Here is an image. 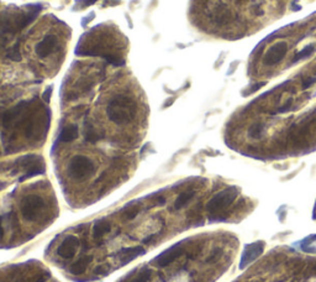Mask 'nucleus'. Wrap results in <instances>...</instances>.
Here are the masks:
<instances>
[{
	"mask_svg": "<svg viewBox=\"0 0 316 282\" xmlns=\"http://www.w3.org/2000/svg\"><path fill=\"white\" fill-rule=\"evenodd\" d=\"M110 223L106 222V220H98L93 227V236H94V239H102L106 234L110 233Z\"/></svg>",
	"mask_w": 316,
	"mask_h": 282,
	"instance_id": "a211bd4d",
	"label": "nucleus"
},
{
	"mask_svg": "<svg viewBox=\"0 0 316 282\" xmlns=\"http://www.w3.org/2000/svg\"><path fill=\"white\" fill-rule=\"evenodd\" d=\"M51 93H52V87H49V88H47L44 92V95H42V97H44V99L46 100L47 103L50 102V98H51Z\"/></svg>",
	"mask_w": 316,
	"mask_h": 282,
	"instance_id": "cd10ccee",
	"label": "nucleus"
},
{
	"mask_svg": "<svg viewBox=\"0 0 316 282\" xmlns=\"http://www.w3.org/2000/svg\"><path fill=\"white\" fill-rule=\"evenodd\" d=\"M264 250V243L263 241H256V243L247 244L245 246V250L242 252V256H241L240 261V268H245L247 265H249L251 262H253L257 257H259L262 255Z\"/></svg>",
	"mask_w": 316,
	"mask_h": 282,
	"instance_id": "1a4fd4ad",
	"label": "nucleus"
},
{
	"mask_svg": "<svg viewBox=\"0 0 316 282\" xmlns=\"http://www.w3.org/2000/svg\"><path fill=\"white\" fill-rule=\"evenodd\" d=\"M3 188H4V185H3V183H0V191H2Z\"/></svg>",
	"mask_w": 316,
	"mask_h": 282,
	"instance_id": "72a5a7b5",
	"label": "nucleus"
},
{
	"mask_svg": "<svg viewBox=\"0 0 316 282\" xmlns=\"http://www.w3.org/2000/svg\"><path fill=\"white\" fill-rule=\"evenodd\" d=\"M238 196V188L236 186L224 188L222 191L212 196L210 201L206 203V212L209 214V222H216L220 214L225 212V209L232 206L235 199Z\"/></svg>",
	"mask_w": 316,
	"mask_h": 282,
	"instance_id": "f03ea898",
	"label": "nucleus"
},
{
	"mask_svg": "<svg viewBox=\"0 0 316 282\" xmlns=\"http://www.w3.org/2000/svg\"><path fill=\"white\" fill-rule=\"evenodd\" d=\"M68 175L74 180H86L95 172V165L92 159L84 155H76L68 164Z\"/></svg>",
	"mask_w": 316,
	"mask_h": 282,
	"instance_id": "20e7f679",
	"label": "nucleus"
},
{
	"mask_svg": "<svg viewBox=\"0 0 316 282\" xmlns=\"http://www.w3.org/2000/svg\"><path fill=\"white\" fill-rule=\"evenodd\" d=\"M104 137V134L97 129L89 120L84 123V139L89 144H97Z\"/></svg>",
	"mask_w": 316,
	"mask_h": 282,
	"instance_id": "4468645a",
	"label": "nucleus"
},
{
	"mask_svg": "<svg viewBox=\"0 0 316 282\" xmlns=\"http://www.w3.org/2000/svg\"><path fill=\"white\" fill-rule=\"evenodd\" d=\"M145 252H146L145 247L141 245L124 247V249H121L120 251L116 254V259H118L123 265H126V264H129V262H131L132 260L137 259V257L141 256V255L145 254Z\"/></svg>",
	"mask_w": 316,
	"mask_h": 282,
	"instance_id": "f8f14e48",
	"label": "nucleus"
},
{
	"mask_svg": "<svg viewBox=\"0 0 316 282\" xmlns=\"http://www.w3.org/2000/svg\"><path fill=\"white\" fill-rule=\"evenodd\" d=\"M315 82H316V77H309V78H306L304 82H302V89L310 88Z\"/></svg>",
	"mask_w": 316,
	"mask_h": 282,
	"instance_id": "a878e982",
	"label": "nucleus"
},
{
	"mask_svg": "<svg viewBox=\"0 0 316 282\" xmlns=\"http://www.w3.org/2000/svg\"><path fill=\"white\" fill-rule=\"evenodd\" d=\"M93 261L92 255H84L83 257H81L79 260H77L74 264L71 265L70 272L73 275H82L83 272H86L90 262Z\"/></svg>",
	"mask_w": 316,
	"mask_h": 282,
	"instance_id": "2eb2a0df",
	"label": "nucleus"
},
{
	"mask_svg": "<svg viewBox=\"0 0 316 282\" xmlns=\"http://www.w3.org/2000/svg\"><path fill=\"white\" fill-rule=\"evenodd\" d=\"M7 57L10 58V60H14V61L20 60L21 56H20V51H19V47L14 46L12 50H9V51H8V53H7Z\"/></svg>",
	"mask_w": 316,
	"mask_h": 282,
	"instance_id": "b1692460",
	"label": "nucleus"
},
{
	"mask_svg": "<svg viewBox=\"0 0 316 282\" xmlns=\"http://www.w3.org/2000/svg\"><path fill=\"white\" fill-rule=\"evenodd\" d=\"M314 51H315V46H314V45H307V46H305L304 49L301 50V51H299L298 53H296L295 56H294L293 63L299 62V61L304 60V58L310 57V56H311L312 53H314Z\"/></svg>",
	"mask_w": 316,
	"mask_h": 282,
	"instance_id": "412c9836",
	"label": "nucleus"
},
{
	"mask_svg": "<svg viewBox=\"0 0 316 282\" xmlns=\"http://www.w3.org/2000/svg\"><path fill=\"white\" fill-rule=\"evenodd\" d=\"M105 272H106V267L104 265H100L95 268V273H98V275H104Z\"/></svg>",
	"mask_w": 316,
	"mask_h": 282,
	"instance_id": "c85d7f7f",
	"label": "nucleus"
},
{
	"mask_svg": "<svg viewBox=\"0 0 316 282\" xmlns=\"http://www.w3.org/2000/svg\"><path fill=\"white\" fill-rule=\"evenodd\" d=\"M300 9H301V7H300V5H295V2H294L293 3V10H298L299 12Z\"/></svg>",
	"mask_w": 316,
	"mask_h": 282,
	"instance_id": "473e14b6",
	"label": "nucleus"
},
{
	"mask_svg": "<svg viewBox=\"0 0 316 282\" xmlns=\"http://www.w3.org/2000/svg\"><path fill=\"white\" fill-rule=\"evenodd\" d=\"M92 18H94V13H92V14H90L89 17H87V18H86V20L82 21V25H83V26H87V24H88L89 21H92Z\"/></svg>",
	"mask_w": 316,
	"mask_h": 282,
	"instance_id": "7c9ffc66",
	"label": "nucleus"
},
{
	"mask_svg": "<svg viewBox=\"0 0 316 282\" xmlns=\"http://www.w3.org/2000/svg\"><path fill=\"white\" fill-rule=\"evenodd\" d=\"M57 45H58V39L55 35L46 36L35 46L36 55L41 58L49 57V56L55 51Z\"/></svg>",
	"mask_w": 316,
	"mask_h": 282,
	"instance_id": "9b49d317",
	"label": "nucleus"
},
{
	"mask_svg": "<svg viewBox=\"0 0 316 282\" xmlns=\"http://www.w3.org/2000/svg\"><path fill=\"white\" fill-rule=\"evenodd\" d=\"M28 109V102H20L13 108L8 109L3 113L2 115V124L5 129H9L13 125L19 123V120L21 119V116L24 115L25 110Z\"/></svg>",
	"mask_w": 316,
	"mask_h": 282,
	"instance_id": "6e6552de",
	"label": "nucleus"
},
{
	"mask_svg": "<svg viewBox=\"0 0 316 282\" xmlns=\"http://www.w3.org/2000/svg\"><path fill=\"white\" fill-rule=\"evenodd\" d=\"M155 236H156V235H153V234H151V235H150V236H147V238H145V239H143V243H146V244H147V243H150V241H151V240H152V239H155Z\"/></svg>",
	"mask_w": 316,
	"mask_h": 282,
	"instance_id": "2f4dec72",
	"label": "nucleus"
},
{
	"mask_svg": "<svg viewBox=\"0 0 316 282\" xmlns=\"http://www.w3.org/2000/svg\"><path fill=\"white\" fill-rule=\"evenodd\" d=\"M79 247V240L77 236L74 235H68L66 236L65 240L60 244V246L57 247V254L60 255L62 259H72L74 255L77 254Z\"/></svg>",
	"mask_w": 316,
	"mask_h": 282,
	"instance_id": "9d476101",
	"label": "nucleus"
},
{
	"mask_svg": "<svg viewBox=\"0 0 316 282\" xmlns=\"http://www.w3.org/2000/svg\"><path fill=\"white\" fill-rule=\"evenodd\" d=\"M3 222H4V217H3V215H0V239H2L3 235H4V228H3Z\"/></svg>",
	"mask_w": 316,
	"mask_h": 282,
	"instance_id": "c756f323",
	"label": "nucleus"
},
{
	"mask_svg": "<svg viewBox=\"0 0 316 282\" xmlns=\"http://www.w3.org/2000/svg\"><path fill=\"white\" fill-rule=\"evenodd\" d=\"M230 19H231V13L228 12L227 9H225V8H219L214 14V23L219 26H222V25H225V24H227L228 21H230Z\"/></svg>",
	"mask_w": 316,
	"mask_h": 282,
	"instance_id": "aec40b11",
	"label": "nucleus"
},
{
	"mask_svg": "<svg viewBox=\"0 0 316 282\" xmlns=\"http://www.w3.org/2000/svg\"><path fill=\"white\" fill-rule=\"evenodd\" d=\"M195 194L196 192L194 190L184 191V192L180 193L179 196L177 197L176 201H174V204H173L174 211H179V209L184 208V207L187 206L190 201H192L194 197H195Z\"/></svg>",
	"mask_w": 316,
	"mask_h": 282,
	"instance_id": "dca6fc26",
	"label": "nucleus"
},
{
	"mask_svg": "<svg viewBox=\"0 0 316 282\" xmlns=\"http://www.w3.org/2000/svg\"><path fill=\"white\" fill-rule=\"evenodd\" d=\"M265 130H267L265 124L262 123V121H257V123L249 125L248 130H247V135H248V137H251V139L259 140L264 136Z\"/></svg>",
	"mask_w": 316,
	"mask_h": 282,
	"instance_id": "f3484780",
	"label": "nucleus"
},
{
	"mask_svg": "<svg viewBox=\"0 0 316 282\" xmlns=\"http://www.w3.org/2000/svg\"><path fill=\"white\" fill-rule=\"evenodd\" d=\"M136 113V104L131 97L118 94L111 98L106 106V115L116 125H126L134 120Z\"/></svg>",
	"mask_w": 316,
	"mask_h": 282,
	"instance_id": "f257e3e1",
	"label": "nucleus"
},
{
	"mask_svg": "<svg viewBox=\"0 0 316 282\" xmlns=\"http://www.w3.org/2000/svg\"><path fill=\"white\" fill-rule=\"evenodd\" d=\"M78 137V126L74 124L67 125V126L63 127L60 131L57 137V143H62V144H67L72 143Z\"/></svg>",
	"mask_w": 316,
	"mask_h": 282,
	"instance_id": "ddd939ff",
	"label": "nucleus"
},
{
	"mask_svg": "<svg viewBox=\"0 0 316 282\" xmlns=\"http://www.w3.org/2000/svg\"><path fill=\"white\" fill-rule=\"evenodd\" d=\"M140 213V208L137 206H129L123 211V218L125 220H134Z\"/></svg>",
	"mask_w": 316,
	"mask_h": 282,
	"instance_id": "4be33fe9",
	"label": "nucleus"
},
{
	"mask_svg": "<svg viewBox=\"0 0 316 282\" xmlns=\"http://www.w3.org/2000/svg\"><path fill=\"white\" fill-rule=\"evenodd\" d=\"M291 104H293V99H291V98H290V99H289L288 102L285 103V104L281 105V106H279V108L275 109V110L273 111L272 114H283V113H286V111L290 110Z\"/></svg>",
	"mask_w": 316,
	"mask_h": 282,
	"instance_id": "5701e85b",
	"label": "nucleus"
},
{
	"mask_svg": "<svg viewBox=\"0 0 316 282\" xmlns=\"http://www.w3.org/2000/svg\"><path fill=\"white\" fill-rule=\"evenodd\" d=\"M152 271L148 270V268H143L140 272L135 273V276H132L131 278L127 277L121 282H150L152 278Z\"/></svg>",
	"mask_w": 316,
	"mask_h": 282,
	"instance_id": "6ab92c4d",
	"label": "nucleus"
},
{
	"mask_svg": "<svg viewBox=\"0 0 316 282\" xmlns=\"http://www.w3.org/2000/svg\"><path fill=\"white\" fill-rule=\"evenodd\" d=\"M184 254V243L183 241H179V243L174 244L173 246H171L169 249L164 250L161 254L158 255L155 259V264L158 266V267H167L174 262L179 256Z\"/></svg>",
	"mask_w": 316,
	"mask_h": 282,
	"instance_id": "0eeeda50",
	"label": "nucleus"
},
{
	"mask_svg": "<svg viewBox=\"0 0 316 282\" xmlns=\"http://www.w3.org/2000/svg\"><path fill=\"white\" fill-rule=\"evenodd\" d=\"M263 86H265V82H259V83H257V84H254V86H252V89H249L247 93H248V94H251V93L256 92V90H258L259 88H261V87H263Z\"/></svg>",
	"mask_w": 316,
	"mask_h": 282,
	"instance_id": "bb28decb",
	"label": "nucleus"
},
{
	"mask_svg": "<svg viewBox=\"0 0 316 282\" xmlns=\"http://www.w3.org/2000/svg\"><path fill=\"white\" fill-rule=\"evenodd\" d=\"M289 46L286 41H277L275 44H273L269 49L267 50L263 56V62L264 66L268 67H272V66L278 65L284 57H285L286 52H288Z\"/></svg>",
	"mask_w": 316,
	"mask_h": 282,
	"instance_id": "423d86ee",
	"label": "nucleus"
},
{
	"mask_svg": "<svg viewBox=\"0 0 316 282\" xmlns=\"http://www.w3.org/2000/svg\"><path fill=\"white\" fill-rule=\"evenodd\" d=\"M98 0H76V5L79 9H83V8H88L90 5L95 4Z\"/></svg>",
	"mask_w": 316,
	"mask_h": 282,
	"instance_id": "393cba45",
	"label": "nucleus"
},
{
	"mask_svg": "<svg viewBox=\"0 0 316 282\" xmlns=\"http://www.w3.org/2000/svg\"><path fill=\"white\" fill-rule=\"evenodd\" d=\"M45 207H46V202L44 197L40 194H28L21 201V214L28 222H35L42 215Z\"/></svg>",
	"mask_w": 316,
	"mask_h": 282,
	"instance_id": "7ed1b4c3",
	"label": "nucleus"
},
{
	"mask_svg": "<svg viewBox=\"0 0 316 282\" xmlns=\"http://www.w3.org/2000/svg\"><path fill=\"white\" fill-rule=\"evenodd\" d=\"M18 164L25 170V174L20 177V182L29 180L31 177H35L37 175L45 174V164L44 160L36 155H26L24 158L18 160Z\"/></svg>",
	"mask_w": 316,
	"mask_h": 282,
	"instance_id": "39448f33",
	"label": "nucleus"
}]
</instances>
